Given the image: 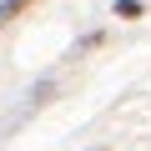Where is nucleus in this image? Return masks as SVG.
<instances>
[{
  "instance_id": "obj_1",
  "label": "nucleus",
  "mask_w": 151,
  "mask_h": 151,
  "mask_svg": "<svg viewBox=\"0 0 151 151\" xmlns=\"http://www.w3.org/2000/svg\"><path fill=\"white\" fill-rule=\"evenodd\" d=\"M25 5H30V0H0V25H5V20H10V15H20V10H25Z\"/></svg>"
},
{
  "instance_id": "obj_2",
  "label": "nucleus",
  "mask_w": 151,
  "mask_h": 151,
  "mask_svg": "<svg viewBox=\"0 0 151 151\" xmlns=\"http://www.w3.org/2000/svg\"><path fill=\"white\" fill-rule=\"evenodd\" d=\"M116 15H126V20H131V15H141V0H121V5H116Z\"/></svg>"
}]
</instances>
